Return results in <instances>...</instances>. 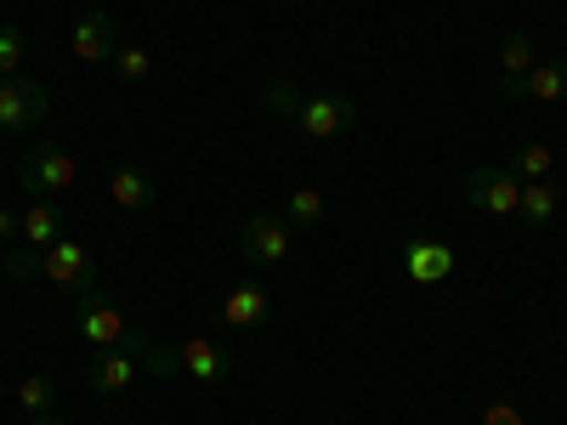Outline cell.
<instances>
[{"mask_svg":"<svg viewBox=\"0 0 567 425\" xmlns=\"http://www.w3.org/2000/svg\"><path fill=\"white\" fill-rule=\"evenodd\" d=\"M0 267H7V278L12 283H34V278H45V250H34V245H7L0 250Z\"/></svg>","mask_w":567,"mask_h":425,"instance_id":"obj_18","label":"cell"},{"mask_svg":"<svg viewBox=\"0 0 567 425\" xmlns=\"http://www.w3.org/2000/svg\"><path fill=\"white\" fill-rule=\"evenodd\" d=\"M45 278H52L58 290H69V296L80 301V296L97 290V261H91V250H85V245L58 239L52 250H45Z\"/></svg>","mask_w":567,"mask_h":425,"instance_id":"obj_7","label":"cell"},{"mask_svg":"<svg viewBox=\"0 0 567 425\" xmlns=\"http://www.w3.org/2000/svg\"><path fill=\"white\" fill-rule=\"evenodd\" d=\"M69 52H74L80 63H109V58L120 52V23H114V12H103V7L80 12L74 29H69Z\"/></svg>","mask_w":567,"mask_h":425,"instance_id":"obj_8","label":"cell"},{"mask_svg":"<svg viewBox=\"0 0 567 425\" xmlns=\"http://www.w3.org/2000/svg\"><path fill=\"white\" fill-rule=\"evenodd\" d=\"M296 125H301L307 142H336V136H347L358 125V103L352 97H329V91L323 97H301Z\"/></svg>","mask_w":567,"mask_h":425,"instance_id":"obj_5","label":"cell"},{"mask_svg":"<svg viewBox=\"0 0 567 425\" xmlns=\"http://www.w3.org/2000/svg\"><path fill=\"white\" fill-rule=\"evenodd\" d=\"M499 69H505V80H523L534 69V34H505L499 40Z\"/></svg>","mask_w":567,"mask_h":425,"instance_id":"obj_21","label":"cell"},{"mask_svg":"<svg viewBox=\"0 0 567 425\" xmlns=\"http://www.w3.org/2000/svg\"><path fill=\"white\" fill-rule=\"evenodd\" d=\"M499 97H511V103H556V97H567V58L534 63L523 80H499Z\"/></svg>","mask_w":567,"mask_h":425,"instance_id":"obj_9","label":"cell"},{"mask_svg":"<svg viewBox=\"0 0 567 425\" xmlns=\"http://www.w3.org/2000/svg\"><path fill=\"white\" fill-rule=\"evenodd\" d=\"M550 170H556V148H550V142H523L516 159H511V176L516 182H545Z\"/></svg>","mask_w":567,"mask_h":425,"instance_id":"obj_17","label":"cell"},{"mask_svg":"<svg viewBox=\"0 0 567 425\" xmlns=\"http://www.w3.org/2000/svg\"><path fill=\"white\" fill-rule=\"evenodd\" d=\"M23 58H29V40H23V29H12V23H0V80H12V74H23Z\"/></svg>","mask_w":567,"mask_h":425,"instance_id":"obj_22","label":"cell"},{"mask_svg":"<svg viewBox=\"0 0 567 425\" xmlns=\"http://www.w3.org/2000/svg\"><path fill=\"white\" fill-rule=\"evenodd\" d=\"M12 403H18L29 419H34V414H52V403H58V381H52V374H29Z\"/></svg>","mask_w":567,"mask_h":425,"instance_id":"obj_19","label":"cell"},{"mask_svg":"<svg viewBox=\"0 0 567 425\" xmlns=\"http://www.w3.org/2000/svg\"><path fill=\"white\" fill-rule=\"evenodd\" d=\"M176 352H182V369L194 374V381H205V386H221L227 381V352L216 341H187Z\"/></svg>","mask_w":567,"mask_h":425,"instance_id":"obj_15","label":"cell"},{"mask_svg":"<svg viewBox=\"0 0 567 425\" xmlns=\"http://www.w3.org/2000/svg\"><path fill=\"white\" fill-rule=\"evenodd\" d=\"M561 205V187L545 176V182H523V205H516V221L523 227H545Z\"/></svg>","mask_w":567,"mask_h":425,"instance_id":"obj_16","label":"cell"},{"mask_svg":"<svg viewBox=\"0 0 567 425\" xmlns=\"http://www.w3.org/2000/svg\"><path fill=\"white\" fill-rule=\"evenodd\" d=\"M109 199H114L120 210H148V205L159 199V182L142 170V165H114V176H109Z\"/></svg>","mask_w":567,"mask_h":425,"instance_id":"obj_13","label":"cell"},{"mask_svg":"<svg viewBox=\"0 0 567 425\" xmlns=\"http://www.w3.org/2000/svg\"><path fill=\"white\" fill-rule=\"evenodd\" d=\"M136 374H142V363H136L125 346H109V352H97V357H91L85 381H91V392L120 397V392H131V386H136Z\"/></svg>","mask_w":567,"mask_h":425,"instance_id":"obj_11","label":"cell"},{"mask_svg":"<svg viewBox=\"0 0 567 425\" xmlns=\"http://www.w3.org/2000/svg\"><path fill=\"white\" fill-rule=\"evenodd\" d=\"M465 205H477L488 216H516V205H523V182H516L511 170H499V165H477L465 176Z\"/></svg>","mask_w":567,"mask_h":425,"instance_id":"obj_6","label":"cell"},{"mask_svg":"<svg viewBox=\"0 0 567 425\" xmlns=\"http://www.w3.org/2000/svg\"><path fill=\"white\" fill-rule=\"evenodd\" d=\"M18 239H23V210L0 205V250H7V245H18Z\"/></svg>","mask_w":567,"mask_h":425,"instance_id":"obj_26","label":"cell"},{"mask_svg":"<svg viewBox=\"0 0 567 425\" xmlns=\"http://www.w3.org/2000/svg\"><path fill=\"white\" fill-rule=\"evenodd\" d=\"M74 335H80L85 346L109 352V346H125L131 323H125V312H120L103 290H91V296H80V301H74Z\"/></svg>","mask_w":567,"mask_h":425,"instance_id":"obj_3","label":"cell"},{"mask_svg":"<svg viewBox=\"0 0 567 425\" xmlns=\"http://www.w3.org/2000/svg\"><path fill=\"white\" fill-rule=\"evenodd\" d=\"M483 425H528V414L516 408V403H488L483 408Z\"/></svg>","mask_w":567,"mask_h":425,"instance_id":"obj_25","label":"cell"},{"mask_svg":"<svg viewBox=\"0 0 567 425\" xmlns=\"http://www.w3.org/2000/svg\"><path fill=\"white\" fill-rule=\"evenodd\" d=\"M323 210H329V199L318 194V187H296L290 205H284V221H290V227H318Z\"/></svg>","mask_w":567,"mask_h":425,"instance_id":"obj_20","label":"cell"},{"mask_svg":"<svg viewBox=\"0 0 567 425\" xmlns=\"http://www.w3.org/2000/svg\"><path fill=\"white\" fill-rule=\"evenodd\" d=\"M290 221L284 216H272V210H256V216H245V227H239V256L250 261V267H284L290 261Z\"/></svg>","mask_w":567,"mask_h":425,"instance_id":"obj_2","label":"cell"},{"mask_svg":"<svg viewBox=\"0 0 567 425\" xmlns=\"http://www.w3.org/2000/svg\"><path fill=\"white\" fill-rule=\"evenodd\" d=\"M74 182H80L74 154L58 148V142H34V148L23 154V165H18V187L29 199H58V194H69Z\"/></svg>","mask_w":567,"mask_h":425,"instance_id":"obj_1","label":"cell"},{"mask_svg":"<svg viewBox=\"0 0 567 425\" xmlns=\"http://www.w3.org/2000/svg\"><path fill=\"white\" fill-rule=\"evenodd\" d=\"M0 187H7V182H0Z\"/></svg>","mask_w":567,"mask_h":425,"instance_id":"obj_28","label":"cell"},{"mask_svg":"<svg viewBox=\"0 0 567 425\" xmlns=\"http://www.w3.org/2000/svg\"><path fill=\"white\" fill-rule=\"evenodd\" d=\"M272 318V296L261 290V283L250 278V283H233L227 290V301H221V323L233 329V335H245V329H261Z\"/></svg>","mask_w":567,"mask_h":425,"instance_id":"obj_10","label":"cell"},{"mask_svg":"<svg viewBox=\"0 0 567 425\" xmlns=\"http://www.w3.org/2000/svg\"><path fill=\"white\" fill-rule=\"evenodd\" d=\"M403 272L414 283H443V278H454V250L443 239H409L403 245Z\"/></svg>","mask_w":567,"mask_h":425,"instance_id":"obj_12","label":"cell"},{"mask_svg":"<svg viewBox=\"0 0 567 425\" xmlns=\"http://www.w3.org/2000/svg\"><path fill=\"white\" fill-rule=\"evenodd\" d=\"M109 63H114V74H120L125 85H142V80H148V52H142V45H120Z\"/></svg>","mask_w":567,"mask_h":425,"instance_id":"obj_24","label":"cell"},{"mask_svg":"<svg viewBox=\"0 0 567 425\" xmlns=\"http://www.w3.org/2000/svg\"><path fill=\"white\" fill-rule=\"evenodd\" d=\"M45 114H52V91H45L40 80H0V131H34L45 125Z\"/></svg>","mask_w":567,"mask_h":425,"instance_id":"obj_4","label":"cell"},{"mask_svg":"<svg viewBox=\"0 0 567 425\" xmlns=\"http://www.w3.org/2000/svg\"><path fill=\"white\" fill-rule=\"evenodd\" d=\"M58 239H69V232H63V210H58V199H34V205L23 210V245L52 250Z\"/></svg>","mask_w":567,"mask_h":425,"instance_id":"obj_14","label":"cell"},{"mask_svg":"<svg viewBox=\"0 0 567 425\" xmlns=\"http://www.w3.org/2000/svg\"><path fill=\"white\" fill-rule=\"evenodd\" d=\"M29 425H69V419H63V414H34Z\"/></svg>","mask_w":567,"mask_h":425,"instance_id":"obj_27","label":"cell"},{"mask_svg":"<svg viewBox=\"0 0 567 425\" xmlns=\"http://www.w3.org/2000/svg\"><path fill=\"white\" fill-rule=\"evenodd\" d=\"M301 97H307V91H301L296 80H267V85H261V103H267L272 114H290V120H296Z\"/></svg>","mask_w":567,"mask_h":425,"instance_id":"obj_23","label":"cell"}]
</instances>
